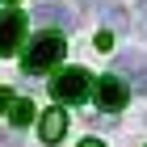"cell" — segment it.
<instances>
[{
  "label": "cell",
  "mask_w": 147,
  "mask_h": 147,
  "mask_svg": "<svg viewBox=\"0 0 147 147\" xmlns=\"http://www.w3.org/2000/svg\"><path fill=\"white\" fill-rule=\"evenodd\" d=\"M135 92H143V97H147V71H143V76H135Z\"/></svg>",
  "instance_id": "obj_12"
},
{
  "label": "cell",
  "mask_w": 147,
  "mask_h": 147,
  "mask_svg": "<svg viewBox=\"0 0 147 147\" xmlns=\"http://www.w3.org/2000/svg\"><path fill=\"white\" fill-rule=\"evenodd\" d=\"M63 135H67V113H63V105H59V109H46L42 118H38V139H42V143H59Z\"/></svg>",
  "instance_id": "obj_5"
},
{
  "label": "cell",
  "mask_w": 147,
  "mask_h": 147,
  "mask_svg": "<svg viewBox=\"0 0 147 147\" xmlns=\"http://www.w3.org/2000/svg\"><path fill=\"white\" fill-rule=\"evenodd\" d=\"M126 101H130V88H126L118 76H101L97 80V105H101L105 113H118Z\"/></svg>",
  "instance_id": "obj_4"
},
{
  "label": "cell",
  "mask_w": 147,
  "mask_h": 147,
  "mask_svg": "<svg viewBox=\"0 0 147 147\" xmlns=\"http://www.w3.org/2000/svg\"><path fill=\"white\" fill-rule=\"evenodd\" d=\"M113 71H118V76H143L147 63H143V55H139V51H126V55L113 59Z\"/></svg>",
  "instance_id": "obj_7"
},
{
  "label": "cell",
  "mask_w": 147,
  "mask_h": 147,
  "mask_svg": "<svg viewBox=\"0 0 147 147\" xmlns=\"http://www.w3.org/2000/svg\"><path fill=\"white\" fill-rule=\"evenodd\" d=\"M92 4H101V0H80V9H92Z\"/></svg>",
  "instance_id": "obj_15"
},
{
  "label": "cell",
  "mask_w": 147,
  "mask_h": 147,
  "mask_svg": "<svg viewBox=\"0 0 147 147\" xmlns=\"http://www.w3.org/2000/svg\"><path fill=\"white\" fill-rule=\"evenodd\" d=\"M130 25V17H126L122 4H109V30H126Z\"/></svg>",
  "instance_id": "obj_9"
},
{
  "label": "cell",
  "mask_w": 147,
  "mask_h": 147,
  "mask_svg": "<svg viewBox=\"0 0 147 147\" xmlns=\"http://www.w3.org/2000/svg\"><path fill=\"white\" fill-rule=\"evenodd\" d=\"M9 4H17V0H9Z\"/></svg>",
  "instance_id": "obj_16"
},
{
  "label": "cell",
  "mask_w": 147,
  "mask_h": 147,
  "mask_svg": "<svg viewBox=\"0 0 147 147\" xmlns=\"http://www.w3.org/2000/svg\"><path fill=\"white\" fill-rule=\"evenodd\" d=\"M63 51H67L63 34H34L30 46H25V55H21V71L25 76H42V71H51L63 59Z\"/></svg>",
  "instance_id": "obj_1"
},
{
  "label": "cell",
  "mask_w": 147,
  "mask_h": 147,
  "mask_svg": "<svg viewBox=\"0 0 147 147\" xmlns=\"http://www.w3.org/2000/svg\"><path fill=\"white\" fill-rule=\"evenodd\" d=\"M9 118H13V126H30V122L38 118V113H34V101H17V105L9 109Z\"/></svg>",
  "instance_id": "obj_8"
},
{
  "label": "cell",
  "mask_w": 147,
  "mask_h": 147,
  "mask_svg": "<svg viewBox=\"0 0 147 147\" xmlns=\"http://www.w3.org/2000/svg\"><path fill=\"white\" fill-rule=\"evenodd\" d=\"M139 34L147 38V9H143V17H139Z\"/></svg>",
  "instance_id": "obj_13"
},
{
  "label": "cell",
  "mask_w": 147,
  "mask_h": 147,
  "mask_svg": "<svg viewBox=\"0 0 147 147\" xmlns=\"http://www.w3.org/2000/svg\"><path fill=\"white\" fill-rule=\"evenodd\" d=\"M13 105H17V97H13V92H9V88H0V113H9V109H13Z\"/></svg>",
  "instance_id": "obj_10"
},
{
  "label": "cell",
  "mask_w": 147,
  "mask_h": 147,
  "mask_svg": "<svg viewBox=\"0 0 147 147\" xmlns=\"http://www.w3.org/2000/svg\"><path fill=\"white\" fill-rule=\"evenodd\" d=\"M92 42H97V51H109V46H113V34H109V30H101Z\"/></svg>",
  "instance_id": "obj_11"
},
{
  "label": "cell",
  "mask_w": 147,
  "mask_h": 147,
  "mask_svg": "<svg viewBox=\"0 0 147 147\" xmlns=\"http://www.w3.org/2000/svg\"><path fill=\"white\" fill-rule=\"evenodd\" d=\"M25 42V17L17 9H4L0 13V59L4 55H17Z\"/></svg>",
  "instance_id": "obj_3"
},
{
  "label": "cell",
  "mask_w": 147,
  "mask_h": 147,
  "mask_svg": "<svg viewBox=\"0 0 147 147\" xmlns=\"http://www.w3.org/2000/svg\"><path fill=\"white\" fill-rule=\"evenodd\" d=\"M30 17H34V21H42V25H63V30H76V17H71L67 4H38Z\"/></svg>",
  "instance_id": "obj_6"
},
{
  "label": "cell",
  "mask_w": 147,
  "mask_h": 147,
  "mask_svg": "<svg viewBox=\"0 0 147 147\" xmlns=\"http://www.w3.org/2000/svg\"><path fill=\"white\" fill-rule=\"evenodd\" d=\"M80 147H105V143H101V139H84Z\"/></svg>",
  "instance_id": "obj_14"
},
{
  "label": "cell",
  "mask_w": 147,
  "mask_h": 147,
  "mask_svg": "<svg viewBox=\"0 0 147 147\" xmlns=\"http://www.w3.org/2000/svg\"><path fill=\"white\" fill-rule=\"evenodd\" d=\"M88 92H92V76L84 67H63L55 80H51V97L63 105H76V101H88Z\"/></svg>",
  "instance_id": "obj_2"
}]
</instances>
